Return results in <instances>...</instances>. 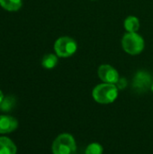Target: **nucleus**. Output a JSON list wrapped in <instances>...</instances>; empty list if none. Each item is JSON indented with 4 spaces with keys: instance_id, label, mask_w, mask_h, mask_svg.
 Instances as JSON below:
<instances>
[{
    "instance_id": "obj_9",
    "label": "nucleus",
    "mask_w": 153,
    "mask_h": 154,
    "mask_svg": "<svg viewBox=\"0 0 153 154\" xmlns=\"http://www.w3.org/2000/svg\"><path fill=\"white\" fill-rule=\"evenodd\" d=\"M126 32H137L140 29V20L134 15H129L124 22Z\"/></svg>"
},
{
    "instance_id": "obj_3",
    "label": "nucleus",
    "mask_w": 153,
    "mask_h": 154,
    "mask_svg": "<svg viewBox=\"0 0 153 154\" xmlns=\"http://www.w3.org/2000/svg\"><path fill=\"white\" fill-rule=\"evenodd\" d=\"M52 154H77V143L70 134H61L56 137L51 146Z\"/></svg>"
},
{
    "instance_id": "obj_14",
    "label": "nucleus",
    "mask_w": 153,
    "mask_h": 154,
    "mask_svg": "<svg viewBox=\"0 0 153 154\" xmlns=\"http://www.w3.org/2000/svg\"><path fill=\"white\" fill-rule=\"evenodd\" d=\"M115 85L118 88V89H124L127 87V80L124 78H120Z\"/></svg>"
},
{
    "instance_id": "obj_2",
    "label": "nucleus",
    "mask_w": 153,
    "mask_h": 154,
    "mask_svg": "<svg viewBox=\"0 0 153 154\" xmlns=\"http://www.w3.org/2000/svg\"><path fill=\"white\" fill-rule=\"evenodd\" d=\"M123 50L133 56L142 53L145 47V42L142 35L138 32H126L122 38Z\"/></svg>"
},
{
    "instance_id": "obj_1",
    "label": "nucleus",
    "mask_w": 153,
    "mask_h": 154,
    "mask_svg": "<svg viewBox=\"0 0 153 154\" xmlns=\"http://www.w3.org/2000/svg\"><path fill=\"white\" fill-rule=\"evenodd\" d=\"M118 88L115 84L101 83L96 86L92 90L93 99L102 105H107L115 102L118 97Z\"/></svg>"
},
{
    "instance_id": "obj_5",
    "label": "nucleus",
    "mask_w": 153,
    "mask_h": 154,
    "mask_svg": "<svg viewBox=\"0 0 153 154\" xmlns=\"http://www.w3.org/2000/svg\"><path fill=\"white\" fill-rule=\"evenodd\" d=\"M97 74L99 79L104 83L116 84L120 79L119 73L113 66L109 64H102L97 69Z\"/></svg>"
},
{
    "instance_id": "obj_6",
    "label": "nucleus",
    "mask_w": 153,
    "mask_h": 154,
    "mask_svg": "<svg viewBox=\"0 0 153 154\" xmlns=\"http://www.w3.org/2000/svg\"><path fill=\"white\" fill-rule=\"evenodd\" d=\"M152 83L151 76L147 71L140 70L133 78V87L137 92H145L149 89V88H151Z\"/></svg>"
},
{
    "instance_id": "obj_8",
    "label": "nucleus",
    "mask_w": 153,
    "mask_h": 154,
    "mask_svg": "<svg viewBox=\"0 0 153 154\" xmlns=\"http://www.w3.org/2000/svg\"><path fill=\"white\" fill-rule=\"evenodd\" d=\"M17 148L8 137L0 136V154H16Z\"/></svg>"
},
{
    "instance_id": "obj_4",
    "label": "nucleus",
    "mask_w": 153,
    "mask_h": 154,
    "mask_svg": "<svg viewBox=\"0 0 153 154\" xmlns=\"http://www.w3.org/2000/svg\"><path fill=\"white\" fill-rule=\"evenodd\" d=\"M54 51L59 58H69L78 50L77 42L69 36H61L54 42Z\"/></svg>"
},
{
    "instance_id": "obj_17",
    "label": "nucleus",
    "mask_w": 153,
    "mask_h": 154,
    "mask_svg": "<svg viewBox=\"0 0 153 154\" xmlns=\"http://www.w3.org/2000/svg\"><path fill=\"white\" fill-rule=\"evenodd\" d=\"M90 1H96V0H90Z\"/></svg>"
},
{
    "instance_id": "obj_10",
    "label": "nucleus",
    "mask_w": 153,
    "mask_h": 154,
    "mask_svg": "<svg viewBox=\"0 0 153 154\" xmlns=\"http://www.w3.org/2000/svg\"><path fill=\"white\" fill-rule=\"evenodd\" d=\"M23 5L22 0H0V6L8 12H16Z\"/></svg>"
},
{
    "instance_id": "obj_11",
    "label": "nucleus",
    "mask_w": 153,
    "mask_h": 154,
    "mask_svg": "<svg viewBox=\"0 0 153 154\" xmlns=\"http://www.w3.org/2000/svg\"><path fill=\"white\" fill-rule=\"evenodd\" d=\"M58 61H59V57L56 54L49 53L43 56L41 60V65L44 69H51L57 66Z\"/></svg>"
},
{
    "instance_id": "obj_13",
    "label": "nucleus",
    "mask_w": 153,
    "mask_h": 154,
    "mask_svg": "<svg viewBox=\"0 0 153 154\" xmlns=\"http://www.w3.org/2000/svg\"><path fill=\"white\" fill-rule=\"evenodd\" d=\"M85 154H103V146L97 143H92L86 148Z\"/></svg>"
},
{
    "instance_id": "obj_15",
    "label": "nucleus",
    "mask_w": 153,
    "mask_h": 154,
    "mask_svg": "<svg viewBox=\"0 0 153 154\" xmlns=\"http://www.w3.org/2000/svg\"><path fill=\"white\" fill-rule=\"evenodd\" d=\"M4 98H5V96H4V93L0 90V104L2 103V101L4 100Z\"/></svg>"
},
{
    "instance_id": "obj_12",
    "label": "nucleus",
    "mask_w": 153,
    "mask_h": 154,
    "mask_svg": "<svg viewBox=\"0 0 153 154\" xmlns=\"http://www.w3.org/2000/svg\"><path fill=\"white\" fill-rule=\"evenodd\" d=\"M14 105H15V99L14 97L11 96L5 97L4 100L0 104V109L4 112H9L14 108Z\"/></svg>"
},
{
    "instance_id": "obj_7",
    "label": "nucleus",
    "mask_w": 153,
    "mask_h": 154,
    "mask_svg": "<svg viewBox=\"0 0 153 154\" xmlns=\"http://www.w3.org/2000/svg\"><path fill=\"white\" fill-rule=\"evenodd\" d=\"M18 127V121L11 116H0V134H6L15 131Z\"/></svg>"
},
{
    "instance_id": "obj_16",
    "label": "nucleus",
    "mask_w": 153,
    "mask_h": 154,
    "mask_svg": "<svg viewBox=\"0 0 153 154\" xmlns=\"http://www.w3.org/2000/svg\"><path fill=\"white\" fill-rule=\"evenodd\" d=\"M151 90H152V92H153V83H152V85H151Z\"/></svg>"
}]
</instances>
